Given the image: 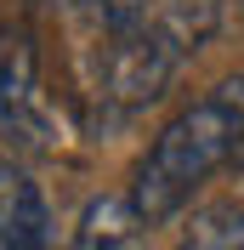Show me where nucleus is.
<instances>
[{
    "label": "nucleus",
    "mask_w": 244,
    "mask_h": 250,
    "mask_svg": "<svg viewBox=\"0 0 244 250\" xmlns=\"http://www.w3.org/2000/svg\"><path fill=\"white\" fill-rule=\"evenodd\" d=\"M239 148H244V74L210 85L193 108H182L153 137V148L142 154L137 176H131V210L142 222L176 216L193 199V188L216 165H227Z\"/></svg>",
    "instance_id": "obj_1"
},
{
    "label": "nucleus",
    "mask_w": 244,
    "mask_h": 250,
    "mask_svg": "<svg viewBox=\"0 0 244 250\" xmlns=\"http://www.w3.org/2000/svg\"><path fill=\"white\" fill-rule=\"evenodd\" d=\"M0 125L23 142H51V114L34 80V51L23 34H0Z\"/></svg>",
    "instance_id": "obj_2"
},
{
    "label": "nucleus",
    "mask_w": 244,
    "mask_h": 250,
    "mask_svg": "<svg viewBox=\"0 0 244 250\" xmlns=\"http://www.w3.org/2000/svg\"><path fill=\"white\" fill-rule=\"evenodd\" d=\"M0 250H46V205L40 188L0 159Z\"/></svg>",
    "instance_id": "obj_3"
},
{
    "label": "nucleus",
    "mask_w": 244,
    "mask_h": 250,
    "mask_svg": "<svg viewBox=\"0 0 244 250\" xmlns=\"http://www.w3.org/2000/svg\"><path fill=\"white\" fill-rule=\"evenodd\" d=\"M137 228H142V216L131 210V199H97L80 216L74 250H131L137 245Z\"/></svg>",
    "instance_id": "obj_4"
},
{
    "label": "nucleus",
    "mask_w": 244,
    "mask_h": 250,
    "mask_svg": "<svg viewBox=\"0 0 244 250\" xmlns=\"http://www.w3.org/2000/svg\"><path fill=\"white\" fill-rule=\"evenodd\" d=\"M176 250H244V205H216V210H204Z\"/></svg>",
    "instance_id": "obj_5"
}]
</instances>
